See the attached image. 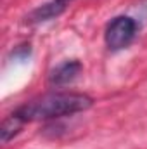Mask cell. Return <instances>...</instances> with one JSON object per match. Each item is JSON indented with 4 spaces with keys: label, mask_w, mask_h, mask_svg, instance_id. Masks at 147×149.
Instances as JSON below:
<instances>
[{
    "label": "cell",
    "mask_w": 147,
    "mask_h": 149,
    "mask_svg": "<svg viewBox=\"0 0 147 149\" xmlns=\"http://www.w3.org/2000/svg\"><path fill=\"white\" fill-rule=\"evenodd\" d=\"M23 125H24V121L16 113H12L9 118H5L3 123H2V128H0V141H2V144H7L10 139H14L21 132Z\"/></svg>",
    "instance_id": "5"
},
{
    "label": "cell",
    "mask_w": 147,
    "mask_h": 149,
    "mask_svg": "<svg viewBox=\"0 0 147 149\" xmlns=\"http://www.w3.org/2000/svg\"><path fill=\"white\" fill-rule=\"evenodd\" d=\"M137 21L130 16H118L111 21L106 28L104 40L109 50H121L126 49L137 35Z\"/></svg>",
    "instance_id": "2"
},
{
    "label": "cell",
    "mask_w": 147,
    "mask_h": 149,
    "mask_svg": "<svg viewBox=\"0 0 147 149\" xmlns=\"http://www.w3.org/2000/svg\"><path fill=\"white\" fill-rule=\"evenodd\" d=\"M71 2L73 0H50V2L37 7L33 12H30V16L26 19H28V23H42V21L54 19V17L61 16Z\"/></svg>",
    "instance_id": "4"
},
{
    "label": "cell",
    "mask_w": 147,
    "mask_h": 149,
    "mask_svg": "<svg viewBox=\"0 0 147 149\" xmlns=\"http://www.w3.org/2000/svg\"><path fill=\"white\" fill-rule=\"evenodd\" d=\"M94 99L87 94L78 92H52L38 99H33L16 109V114L26 121H43L61 116H69L74 113L90 109Z\"/></svg>",
    "instance_id": "1"
},
{
    "label": "cell",
    "mask_w": 147,
    "mask_h": 149,
    "mask_svg": "<svg viewBox=\"0 0 147 149\" xmlns=\"http://www.w3.org/2000/svg\"><path fill=\"white\" fill-rule=\"evenodd\" d=\"M83 70L81 63L80 61H64L62 64H59L57 68H54L50 71V76H49V81L55 87H62V85H68V83H73L74 80L80 76Z\"/></svg>",
    "instance_id": "3"
}]
</instances>
